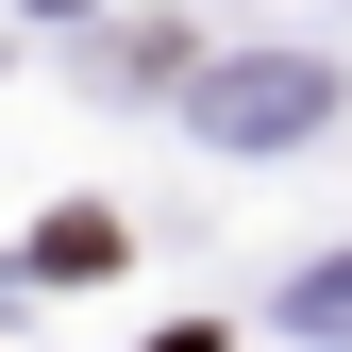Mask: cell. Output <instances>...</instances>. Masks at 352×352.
<instances>
[{"label": "cell", "instance_id": "cell-2", "mask_svg": "<svg viewBox=\"0 0 352 352\" xmlns=\"http://www.w3.org/2000/svg\"><path fill=\"white\" fill-rule=\"evenodd\" d=\"M34 269H67V285H84V269H118V218H101V201H67L51 235H34Z\"/></svg>", "mask_w": 352, "mask_h": 352}, {"label": "cell", "instance_id": "cell-3", "mask_svg": "<svg viewBox=\"0 0 352 352\" xmlns=\"http://www.w3.org/2000/svg\"><path fill=\"white\" fill-rule=\"evenodd\" d=\"M151 352H218V336H201V319H185V336H151Z\"/></svg>", "mask_w": 352, "mask_h": 352}, {"label": "cell", "instance_id": "cell-1", "mask_svg": "<svg viewBox=\"0 0 352 352\" xmlns=\"http://www.w3.org/2000/svg\"><path fill=\"white\" fill-rule=\"evenodd\" d=\"M302 101H319V84H302V67H235V84H218V118H235V135H285Z\"/></svg>", "mask_w": 352, "mask_h": 352}]
</instances>
